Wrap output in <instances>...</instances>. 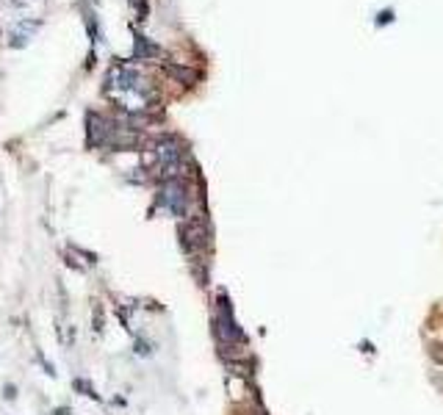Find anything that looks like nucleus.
<instances>
[{
  "label": "nucleus",
  "instance_id": "4",
  "mask_svg": "<svg viewBox=\"0 0 443 415\" xmlns=\"http://www.w3.org/2000/svg\"><path fill=\"white\" fill-rule=\"evenodd\" d=\"M133 56H136L139 61H144V59H155V56H161V50H158V45H152L147 37H136Z\"/></svg>",
  "mask_w": 443,
  "mask_h": 415
},
{
  "label": "nucleus",
  "instance_id": "1",
  "mask_svg": "<svg viewBox=\"0 0 443 415\" xmlns=\"http://www.w3.org/2000/svg\"><path fill=\"white\" fill-rule=\"evenodd\" d=\"M158 202H161L164 208H169L175 216H186V211H188V194H186V185H183L177 177H175V180H166V183L161 185Z\"/></svg>",
  "mask_w": 443,
  "mask_h": 415
},
{
  "label": "nucleus",
  "instance_id": "2",
  "mask_svg": "<svg viewBox=\"0 0 443 415\" xmlns=\"http://www.w3.org/2000/svg\"><path fill=\"white\" fill-rule=\"evenodd\" d=\"M202 236H205V233H202V225H199V222H186V225L180 227V241H183L186 252L199 250V247L205 244V239H202Z\"/></svg>",
  "mask_w": 443,
  "mask_h": 415
},
{
  "label": "nucleus",
  "instance_id": "5",
  "mask_svg": "<svg viewBox=\"0 0 443 415\" xmlns=\"http://www.w3.org/2000/svg\"><path fill=\"white\" fill-rule=\"evenodd\" d=\"M166 72H169L172 78H177V81H183L186 86H191V83L199 78V72H197V70H191V67H180V64H172V61H166Z\"/></svg>",
  "mask_w": 443,
  "mask_h": 415
},
{
  "label": "nucleus",
  "instance_id": "3",
  "mask_svg": "<svg viewBox=\"0 0 443 415\" xmlns=\"http://www.w3.org/2000/svg\"><path fill=\"white\" fill-rule=\"evenodd\" d=\"M37 28H39V23H37V20L17 23V26H14V31H12V48H20V45H26Z\"/></svg>",
  "mask_w": 443,
  "mask_h": 415
}]
</instances>
